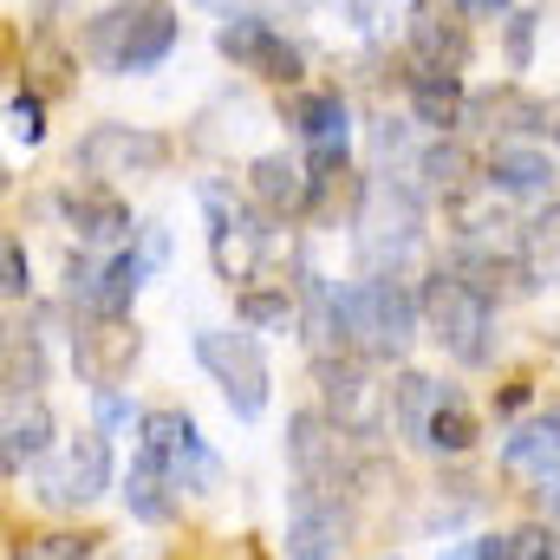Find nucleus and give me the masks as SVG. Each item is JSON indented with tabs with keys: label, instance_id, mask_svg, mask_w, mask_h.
Returning <instances> with one entry per match:
<instances>
[{
	"label": "nucleus",
	"instance_id": "nucleus-1",
	"mask_svg": "<svg viewBox=\"0 0 560 560\" xmlns=\"http://www.w3.org/2000/svg\"><path fill=\"white\" fill-rule=\"evenodd\" d=\"M332 313H339V346L365 352V359H398L411 339H418L423 300H411L392 275L352 280L332 293Z\"/></svg>",
	"mask_w": 560,
	"mask_h": 560
},
{
	"label": "nucleus",
	"instance_id": "nucleus-2",
	"mask_svg": "<svg viewBox=\"0 0 560 560\" xmlns=\"http://www.w3.org/2000/svg\"><path fill=\"white\" fill-rule=\"evenodd\" d=\"M423 326H430V339L456 359V365H489V346H495V306H489V293H476L469 280L456 275H436L423 280Z\"/></svg>",
	"mask_w": 560,
	"mask_h": 560
},
{
	"label": "nucleus",
	"instance_id": "nucleus-3",
	"mask_svg": "<svg viewBox=\"0 0 560 560\" xmlns=\"http://www.w3.org/2000/svg\"><path fill=\"white\" fill-rule=\"evenodd\" d=\"M176 7L170 0H131V7H112L92 20V52L112 66V72H150L176 52Z\"/></svg>",
	"mask_w": 560,
	"mask_h": 560
},
{
	"label": "nucleus",
	"instance_id": "nucleus-4",
	"mask_svg": "<svg viewBox=\"0 0 560 560\" xmlns=\"http://www.w3.org/2000/svg\"><path fill=\"white\" fill-rule=\"evenodd\" d=\"M196 365L215 378V392L229 398L235 418H261V411H268L275 372H268V352H261L255 332H222V326L196 332Z\"/></svg>",
	"mask_w": 560,
	"mask_h": 560
},
{
	"label": "nucleus",
	"instance_id": "nucleus-5",
	"mask_svg": "<svg viewBox=\"0 0 560 560\" xmlns=\"http://www.w3.org/2000/svg\"><path fill=\"white\" fill-rule=\"evenodd\" d=\"M72 170L112 183V176H156L170 170V138L163 131H143V125H92L79 150H72Z\"/></svg>",
	"mask_w": 560,
	"mask_h": 560
},
{
	"label": "nucleus",
	"instance_id": "nucleus-6",
	"mask_svg": "<svg viewBox=\"0 0 560 560\" xmlns=\"http://www.w3.org/2000/svg\"><path fill=\"white\" fill-rule=\"evenodd\" d=\"M138 430H143V450H156L163 469L176 476V489L209 495V489L222 482V463L209 456V443H202V430H196L189 411H143Z\"/></svg>",
	"mask_w": 560,
	"mask_h": 560
},
{
	"label": "nucleus",
	"instance_id": "nucleus-7",
	"mask_svg": "<svg viewBox=\"0 0 560 560\" xmlns=\"http://www.w3.org/2000/svg\"><path fill=\"white\" fill-rule=\"evenodd\" d=\"M215 52L222 59H235L242 72H255V79H275V85H293L300 79V46L280 33V26H268L261 13H229L222 26H215Z\"/></svg>",
	"mask_w": 560,
	"mask_h": 560
},
{
	"label": "nucleus",
	"instance_id": "nucleus-8",
	"mask_svg": "<svg viewBox=\"0 0 560 560\" xmlns=\"http://www.w3.org/2000/svg\"><path fill=\"white\" fill-rule=\"evenodd\" d=\"M418 235H423V209H418V196L405 189V183H372L365 189V209H359V242H365V255L372 261H405L411 248H418Z\"/></svg>",
	"mask_w": 560,
	"mask_h": 560
},
{
	"label": "nucleus",
	"instance_id": "nucleus-9",
	"mask_svg": "<svg viewBox=\"0 0 560 560\" xmlns=\"http://www.w3.org/2000/svg\"><path fill=\"white\" fill-rule=\"evenodd\" d=\"M138 352H143V332L131 319L92 313V326L72 332V365H79V385H92V392H118V385L131 378Z\"/></svg>",
	"mask_w": 560,
	"mask_h": 560
},
{
	"label": "nucleus",
	"instance_id": "nucleus-10",
	"mask_svg": "<svg viewBox=\"0 0 560 560\" xmlns=\"http://www.w3.org/2000/svg\"><path fill=\"white\" fill-rule=\"evenodd\" d=\"M339 436H346V423L326 418V411H293L287 418V463H293L300 489H332L339 495V469H346Z\"/></svg>",
	"mask_w": 560,
	"mask_h": 560
},
{
	"label": "nucleus",
	"instance_id": "nucleus-11",
	"mask_svg": "<svg viewBox=\"0 0 560 560\" xmlns=\"http://www.w3.org/2000/svg\"><path fill=\"white\" fill-rule=\"evenodd\" d=\"M456 13H463L456 0H411L405 39H411V59L418 66H436V72H463L469 66V26Z\"/></svg>",
	"mask_w": 560,
	"mask_h": 560
},
{
	"label": "nucleus",
	"instance_id": "nucleus-12",
	"mask_svg": "<svg viewBox=\"0 0 560 560\" xmlns=\"http://www.w3.org/2000/svg\"><path fill=\"white\" fill-rule=\"evenodd\" d=\"M319 392H326L332 418L346 430H372L378 423V385H372V359L365 352H352V346H339V359L319 352Z\"/></svg>",
	"mask_w": 560,
	"mask_h": 560
},
{
	"label": "nucleus",
	"instance_id": "nucleus-13",
	"mask_svg": "<svg viewBox=\"0 0 560 560\" xmlns=\"http://www.w3.org/2000/svg\"><path fill=\"white\" fill-rule=\"evenodd\" d=\"M293 125H300V143H306L313 183H326V176L346 163V143H352L346 98H339V92H306V98H293Z\"/></svg>",
	"mask_w": 560,
	"mask_h": 560
},
{
	"label": "nucleus",
	"instance_id": "nucleus-14",
	"mask_svg": "<svg viewBox=\"0 0 560 560\" xmlns=\"http://www.w3.org/2000/svg\"><path fill=\"white\" fill-rule=\"evenodd\" d=\"M105 489H112V443H105V430H79L66 443L59 476H46V502H92Z\"/></svg>",
	"mask_w": 560,
	"mask_h": 560
},
{
	"label": "nucleus",
	"instance_id": "nucleus-15",
	"mask_svg": "<svg viewBox=\"0 0 560 560\" xmlns=\"http://www.w3.org/2000/svg\"><path fill=\"white\" fill-rule=\"evenodd\" d=\"M502 463L515 469V476H535L541 489L560 482V405L548 411H535V418H522L509 436H502Z\"/></svg>",
	"mask_w": 560,
	"mask_h": 560
},
{
	"label": "nucleus",
	"instance_id": "nucleus-16",
	"mask_svg": "<svg viewBox=\"0 0 560 560\" xmlns=\"http://www.w3.org/2000/svg\"><path fill=\"white\" fill-rule=\"evenodd\" d=\"M248 196H255V209H268L275 222H287V215H300V209H306L313 176H306V163H293L287 150H268V156H255V163H248Z\"/></svg>",
	"mask_w": 560,
	"mask_h": 560
},
{
	"label": "nucleus",
	"instance_id": "nucleus-17",
	"mask_svg": "<svg viewBox=\"0 0 560 560\" xmlns=\"http://www.w3.org/2000/svg\"><path fill=\"white\" fill-rule=\"evenodd\" d=\"M66 222H72V235L92 242V248H112V242L131 235V209H125V196H112L105 183L72 189V196H66Z\"/></svg>",
	"mask_w": 560,
	"mask_h": 560
},
{
	"label": "nucleus",
	"instance_id": "nucleus-18",
	"mask_svg": "<svg viewBox=\"0 0 560 560\" xmlns=\"http://www.w3.org/2000/svg\"><path fill=\"white\" fill-rule=\"evenodd\" d=\"M489 189L495 196H548L555 189V156L541 143H495L489 156Z\"/></svg>",
	"mask_w": 560,
	"mask_h": 560
},
{
	"label": "nucleus",
	"instance_id": "nucleus-19",
	"mask_svg": "<svg viewBox=\"0 0 560 560\" xmlns=\"http://www.w3.org/2000/svg\"><path fill=\"white\" fill-rule=\"evenodd\" d=\"M443 398H450V385H436L430 372H398V385H385V418H392L398 436L423 443V430H430Z\"/></svg>",
	"mask_w": 560,
	"mask_h": 560
},
{
	"label": "nucleus",
	"instance_id": "nucleus-20",
	"mask_svg": "<svg viewBox=\"0 0 560 560\" xmlns=\"http://www.w3.org/2000/svg\"><path fill=\"white\" fill-rule=\"evenodd\" d=\"M176 476L163 469V456L156 450H138V463H131V476H125V509L138 515V522H150V528H163L170 515H176Z\"/></svg>",
	"mask_w": 560,
	"mask_h": 560
},
{
	"label": "nucleus",
	"instance_id": "nucleus-21",
	"mask_svg": "<svg viewBox=\"0 0 560 560\" xmlns=\"http://www.w3.org/2000/svg\"><path fill=\"white\" fill-rule=\"evenodd\" d=\"M405 92H411V112H418V125H430V131H450V125L469 112V98H463V72L418 66V72L405 79Z\"/></svg>",
	"mask_w": 560,
	"mask_h": 560
},
{
	"label": "nucleus",
	"instance_id": "nucleus-22",
	"mask_svg": "<svg viewBox=\"0 0 560 560\" xmlns=\"http://www.w3.org/2000/svg\"><path fill=\"white\" fill-rule=\"evenodd\" d=\"M46 443H52V411L39 398H7V476L39 463Z\"/></svg>",
	"mask_w": 560,
	"mask_h": 560
},
{
	"label": "nucleus",
	"instance_id": "nucleus-23",
	"mask_svg": "<svg viewBox=\"0 0 560 560\" xmlns=\"http://www.w3.org/2000/svg\"><path fill=\"white\" fill-rule=\"evenodd\" d=\"M138 287H143V261L138 255H112L105 268H98V280H92V313H105V319H125L131 313V300H138Z\"/></svg>",
	"mask_w": 560,
	"mask_h": 560
},
{
	"label": "nucleus",
	"instance_id": "nucleus-24",
	"mask_svg": "<svg viewBox=\"0 0 560 560\" xmlns=\"http://www.w3.org/2000/svg\"><path fill=\"white\" fill-rule=\"evenodd\" d=\"M423 450H436V456L476 450V411L463 405V392H450V398L436 405V418H430V430H423Z\"/></svg>",
	"mask_w": 560,
	"mask_h": 560
},
{
	"label": "nucleus",
	"instance_id": "nucleus-25",
	"mask_svg": "<svg viewBox=\"0 0 560 560\" xmlns=\"http://www.w3.org/2000/svg\"><path fill=\"white\" fill-rule=\"evenodd\" d=\"M418 170L430 176V189H443L450 202H456V196H469V183H476V156H469L463 143H450V138H443V143H430Z\"/></svg>",
	"mask_w": 560,
	"mask_h": 560
},
{
	"label": "nucleus",
	"instance_id": "nucleus-26",
	"mask_svg": "<svg viewBox=\"0 0 560 560\" xmlns=\"http://www.w3.org/2000/svg\"><path fill=\"white\" fill-rule=\"evenodd\" d=\"M476 118H502V131H548V105L541 98H528V92H515V85H502V92H489V98H476Z\"/></svg>",
	"mask_w": 560,
	"mask_h": 560
},
{
	"label": "nucleus",
	"instance_id": "nucleus-27",
	"mask_svg": "<svg viewBox=\"0 0 560 560\" xmlns=\"http://www.w3.org/2000/svg\"><path fill=\"white\" fill-rule=\"evenodd\" d=\"M522 261L535 280H560V202L522 229Z\"/></svg>",
	"mask_w": 560,
	"mask_h": 560
},
{
	"label": "nucleus",
	"instance_id": "nucleus-28",
	"mask_svg": "<svg viewBox=\"0 0 560 560\" xmlns=\"http://www.w3.org/2000/svg\"><path fill=\"white\" fill-rule=\"evenodd\" d=\"M46 359H39V339L26 326H7V398H33Z\"/></svg>",
	"mask_w": 560,
	"mask_h": 560
},
{
	"label": "nucleus",
	"instance_id": "nucleus-29",
	"mask_svg": "<svg viewBox=\"0 0 560 560\" xmlns=\"http://www.w3.org/2000/svg\"><path fill=\"white\" fill-rule=\"evenodd\" d=\"M98 541L105 535H26L7 560H98Z\"/></svg>",
	"mask_w": 560,
	"mask_h": 560
},
{
	"label": "nucleus",
	"instance_id": "nucleus-30",
	"mask_svg": "<svg viewBox=\"0 0 560 560\" xmlns=\"http://www.w3.org/2000/svg\"><path fill=\"white\" fill-rule=\"evenodd\" d=\"M235 313H242V326H287L293 319V293L287 287H242Z\"/></svg>",
	"mask_w": 560,
	"mask_h": 560
},
{
	"label": "nucleus",
	"instance_id": "nucleus-31",
	"mask_svg": "<svg viewBox=\"0 0 560 560\" xmlns=\"http://www.w3.org/2000/svg\"><path fill=\"white\" fill-rule=\"evenodd\" d=\"M7 131H13V143H39L46 138V105L33 92H13L7 98Z\"/></svg>",
	"mask_w": 560,
	"mask_h": 560
},
{
	"label": "nucleus",
	"instance_id": "nucleus-32",
	"mask_svg": "<svg viewBox=\"0 0 560 560\" xmlns=\"http://www.w3.org/2000/svg\"><path fill=\"white\" fill-rule=\"evenodd\" d=\"M0 287H7V300H26V287H33V275H26V248H20V235H7L0 242Z\"/></svg>",
	"mask_w": 560,
	"mask_h": 560
},
{
	"label": "nucleus",
	"instance_id": "nucleus-33",
	"mask_svg": "<svg viewBox=\"0 0 560 560\" xmlns=\"http://www.w3.org/2000/svg\"><path fill=\"white\" fill-rule=\"evenodd\" d=\"M515 560H560V528H522L515 535Z\"/></svg>",
	"mask_w": 560,
	"mask_h": 560
},
{
	"label": "nucleus",
	"instance_id": "nucleus-34",
	"mask_svg": "<svg viewBox=\"0 0 560 560\" xmlns=\"http://www.w3.org/2000/svg\"><path fill=\"white\" fill-rule=\"evenodd\" d=\"M528 46H535V13H515L509 20V66H528Z\"/></svg>",
	"mask_w": 560,
	"mask_h": 560
},
{
	"label": "nucleus",
	"instance_id": "nucleus-35",
	"mask_svg": "<svg viewBox=\"0 0 560 560\" xmlns=\"http://www.w3.org/2000/svg\"><path fill=\"white\" fill-rule=\"evenodd\" d=\"M476 560H515V535H482L476 541Z\"/></svg>",
	"mask_w": 560,
	"mask_h": 560
},
{
	"label": "nucleus",
	"instance_id": "nucleus-36",
	"mask_svg": "<svg viewBox=\"0 0 560 560\" xmlns=\"http://www.w3.org/2000/svg\"><path fill=\"white\" fill-rule=\"evenodd\" d=\"M456 7H463V13H469V20H495V13H502V7H509V0H456Z\"/></svg>",
	"mask_w": 560,
	"mask_h": 560
},
{
	"label": "nucleus",
	"instance_id": "nucleus-37",
	"mask_svg": "<svg viewBox=\"0 0 560 560\" xmlns=\"http://www.w3.org/2000/svg\"><path fill=\"white\" fill-rule=\"evenodd\" d=\"M548 138L560 143V98H555V105H548Z\"/></svg>",
	"mask_w": 560,
	"mask_h": 560
},
{
	"label": "nucleus",
	"instance_id": "nucleus-38",
	"mask_svg": "<svg viewBox=\"0 0 560 560\" xmlns=\"http://www.w3.org/2000/svg\"><path fill=\"white\" fill-rule=\"evenodd\" d=\"M443 560H476V541H463V548H450Z\"/></svg>",
	"mask_w": 560,
	"mask_h": 560
},
{
	"label": "nucleus",
	"instance_id": "nucleus-39",
	"mask_svg": "<svg viewBox=\"0 0 560 560\" xmlns=\"http://www.w3.org/2000/svg\"><path fill=\"white\" fill-rule=\"evenodd\" d=\"M229 13H255V0H235V7H229ZM229 13H222V20H229Z\"/></svg>",
	"mask_w": 560,
	"mask_h": 560
},
{
	"label": "nucleus",
	"instance_id": "nucleus-40",
	"mask_svg": "<svg viewBox=\"0 0 560 560\" xmlns=\"http://www.w3.org/2000/svg\"><path fill=\"white\" fill-rule=\"evenodd\" d=\"M548 489H555V515H560V482H548Z\"/></svg>",
	"mask_w": 560,
	"mask_h": 560
}]
</instances>
